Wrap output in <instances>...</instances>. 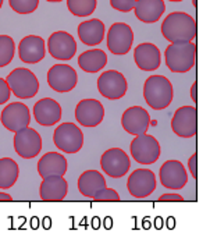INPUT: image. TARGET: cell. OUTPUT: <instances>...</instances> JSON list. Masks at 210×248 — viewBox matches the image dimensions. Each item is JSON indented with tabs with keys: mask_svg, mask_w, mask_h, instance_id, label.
<instances>
[{
	"mask_svg": "<svg viewBox=\"0 0 210 248\" xmlns=\"http://www.w3.org/2000/svg\"><path fill=\"white\" fill-rule=\"evenodd\" d=\"M47 84L56 92L64 93L70 92L77 87L78 74L74 67L68 64H55L47 71Z\"/></svg>",
	"mask_w": 210,
	"mask_h": 248,
	"instance_id": "5bb4252c",
	"label": "cell"
},
{
	"mask_svg": "<svg viewBox=\"0 0 210 248\" xmlns=\"http://www.w3.org/2000/svg\"><path fill=\"white\" fill-rule=\"evenodd\" d=\"M159 201H178V202H181V201H184V198H182V195H180V194H163V195H160L159 197Z\"/></svg>",
	"mask_w": 210,
	"mask_h": 248,
	"instance_id": "d590c367",
	"label": "cell"
},
{
	"mask_svg": "<svg viewBox=\"0 0 210 248\" xmlns=\"http://www.w3.org/2000/svg\"><path fill=\"white\" fill-rule=\"evenodd\" d=\"M107 55L102 49H89L78 56V66L89 74H95L106 67Z\"/></svg>",
	"mask_w": 210,
	"mask_h": 248,
	"instance_id": "4316f807",
	"label": "cell"
},
{
	"mask_svg": "<svg viewBox=\"0 0 210 248\" xmlns=\"http://www.w3.org/2000/svg\"><path fill=\"white\" fill-rule=\"evenodd\" d=\"M9 4L17 14H31L39 7V0H9Z\"/></svg>",
	"mask_w": 210,
	"mask_h": 248,
	"instance_id": "4dcf8cb0",
	"label": "cell"
},
{
	"mask_svg": "<svg viewBox=\"0 0 210 248\" xmlns=\"http://www.w3.org/2000/svg\"><path fill=\"white\" fill-rule=\"evenodd\" d=\"M68 192V183L64 176H47L45 177L41 187L39 195L41 200L46 202H59L63 201Z\"/></svg>",
	"mask_w": 210,
	"mask_h": 248,
	"instance_id": "7402d4cb",
	"label": "cell"
},
{
	"mask_svg": "<svg viewBox=\"0 0 210 248\" xmlns=\"http://www.w3.org/2000/svg\"><path fill=\"white\" fill-rule=\"evenodd\" d=\"M6 81L11 93H14L18 99H31L39 91V81L30 68H14Z\"/></svg>",
	"mask_w": 210,
	"mask_h": 248,
	"instance_id": "277c9868",
	"label": "cell"
},
{
	"mask_svg": "<svg viewBox=\"0 0 210 248\" xmlns=\"http://www.w3.org/2000/svg\"><path fill=\"white\" fill-rule=\"evenodd\" d=\"M15 55V44L10 35H0V68L9 66Z\"/></svg>",
	"mask_w": 210,
	"mask_h": 248,
	"instance_id": "f546056e",
	"label": "cell"
},
{
	"mask_svg": "<svg viewBox=\"0 0 210 248\" xmlns=\"http://www.w3.org/2000/svg\"><path fill=\"white\" fill-rule=\"evenodd\" d=\"M18 176H20V168L14 159H0V190L11 188L18 180Z\"/></svg>",
	"mask_w": 210,
	"mask_h": 248,
	"instance_id": "83f0119b",
	"label": "cell"
},
{
	"mask_svg": "<svg viewBox=\"0 0 210 248\" xmlns=\"http://www.w3.org/2000/svg\"><path fill=\"white\" fill-rule=\"evenodd\" d=\"M162 35L170 44L192 42L196 38L198 27L192 16L184 12L170 13L162 23Z\"/></svg>",
	"mask_w": 210,
	"mask_h": 248,
	"instance_id": "6da1fadb",
	"label": "cell"
},
{
	"mask_svg": "<svg viewBox=\"0 0 210 248\" xmlns=\"http://www.w3.org/2000/svg\"><path fill=\"white\" fill-rule=\"evenodd\" d=\"M105 119V106L98 99H82L75 106V120L82 127H98Z\"/></svg>",
	"mask_w": 210,
	"mask_h": 248,
	"instance_id": "e0dca14e",
	"label": "cell"
},
{
	"mask_svg": "<svg viewBox=\"0 0 210 248\" xmlns=\"http://www.w3.org/2000/svg\"><path fill=\"white\" fill-rule=\"evenodd\" d=\"M135 3H136V0H110L111 7L114 10L121 13L133 12L134 7H135Z\"/></svg>",
	"mask_w": 210,
	"mask_h": 248,
	"instance_id": "1f68e13d",
	"label": "cell"
},
{
	"mask_svg": "<svg viewBox=\"0 0 210 248\" xmlns=\"http://www.w3.org/2000/svg\"><path fill=\"white\" fill-rule=\"evenodd\" d=\"M0 120L3 127L11 131V133H17L22 128L28 127L31 123V112L30 108L22 103V102H13L9 103L3 110Z\"/></svg>",
	"mask_w": 210,
	"mask_h": 248,
	"instance_id": "8fae6325",
	"label": "cell"
},
{
	"mask_svg": "<svg viewBox=\"0 0 210 248\" xmlns=\"http://www.w3.org/2000/svg\"><path fill=\"white\" fill-rule=\"evenodd\" d=\"M134 60L139 70L155 71L162 64V52L155 44H139L134 49Z\"/></svg>",
	"mask_w": 210,
	"mask_h": 248,
	"instance_id": "44dd1931",
	"label": "cell"
},
{
	"mask_svg": "<svg viewBox=\"0 0 210 248\" xmlns=\"http://www.w3.org/2000/svg\"><path fill=\"white\" fill-rule=\"evenodd\" d=\"M134 12L141 23L155 24L166 12V3L165 0H136Z\"/></svg>",
	"mask_w": 210,
	"mask_h": 248,
	"instance_id": "603a6c76",
	"label": "cell"
},
{
	"mask_svg": "<svg viewBox=\"0 0 210 248\" xmlns=\"http://www.w3.org/2000/svg\"><path fill=\"white\" fill-rule=\"evenodd\" d=\"M11 90L7 84V81L4 78H0V105L7 103V101H10Z\"/></svg>",
	"mask_w": 210,
	"mask_h": 248,
	"instance_id": "836d02e7",
	"label": "cell"
},
{
	"mask_svg": "<svg viewBox=\"0 0 210 248\" xmlns=\"http://www.w3.org/2000/svg\"><path fill=\"white\" fill-rule=\"evenodd\" d=\"M100 168L111 179H121L130 171L131 160L121 148H110L100 156Z\"/></svg>",
	"mask_w": 210,
	"mask_h": 248,
	"instance_id": "30bf717a",
	"label": "cell"
},
{
	"mask_svg": "<svg viewBox=\"0 0 210 248\" xmlns=\"http://www.w3.org/2000/svg\"><path fill=\"white\" fill-rule=\"evenodd\" d=\"M171 130L181 138H192L198 131V110L194 106L178 108L171 119Z\"/></svg>",
	"mask_w": 210,
	"mask_h": 248,
	"instance_id": "7c38bea8",
	"label": "cell"
},
{
	"mask_svg": "<svg viewBox=\"0 0 210 248\" xmlns=\"http://www.w3.org/2000/svg\"><path fill=\"white\" fill-rule=\"evenodd\" d=\"M159 179L167 190H181L188 183V171L180 160H167L160 168Z\"/></svg>",
	"mask_w": 210,
	"mask_h": 248,
	"instance_id": "2e32d148",
	"label": "cell"
},
{
	"mask_svg": "<svg viewBox=\"0 0 210 248\" xmlns=\"http://www.w3.org/2000/svg\"><path fill=\"white\" fill-rule=\"evenodd\" d=\"M134 44L133 28L125 23H114L107 31V49L116 56L130 53Z\"/></svg>",
	"mask_w": 210,
	"mask_h": 248,
	"instance_id": "9c48e42d",
	"label": "cell"
},
{
	"mask_svg": "<svg viewBox=\"0 0 210 248\" xmlns=\"http://www.w3.org/2000/svg\"><path fill=\"white\" fill-rule=\"evenodd\" d=\"M33 117L44 127H52L61 120V106L53 98H44L33 105Z\"/></svg>",
	"mask_w": 210,
	"mask_h": 248,
	"instance_id": "ffe728a7",
	"label": "cell"
},
{
	"mask_svg": "<svg viewBox=\"0 0 210 248\" xmlns=\"http://www.w3.org/2000/svg\"><path fill=\"white\" fill-rule=\"evenodd\" d=\"M107 187L106 179L98 170H87L78 179V190L85 198H93Z\"/></svg>",
	"mask_w": 210,
	"mask_h": 248,
	"instance_id": "484cf974",
	"label": "cell"
},
{
	"mask_svg": "<svg viewBox=\"0 0 210 248\" xmlns=\"http://www.w3.org/2000/svg\"><path fill=\"white\" fill-rule=\"evenodd\" d=\"M196 90H198V84H196V81H195V82L192 84V87H191V98H192V102H194V103H196V102H198Z\"/></svg>",
	"mask_w": 210,
	"mask_h": 248,
	"instance_id": "8d00e7d4",
	"label": "cell"
},
{
	"mask_svg": "<svg viewBox=\"0 0 210 248\" xmlns=\"http://www.w3.org/2000/svg\"><path fill=\"white\" fill-rule=\"evenodd\" d=\"M174 98L171 81L160 74L150 76L144 84V99L153 110H163L168 108Z\"/></svg>",
	"mask_w": 210,
	"mask_h": 248,
	"instance_id": "7a4b0ae2",
	"label": "cell"
},
{
	"mask_svg": "<svg viewBox=\"0 0 210 248\" xmlns=\"http://www.w3.org/2000/svg\"><path fill=\"white\" fill-rule=\"evenodd\" d=\"M168 1H173L174 3V1H182V0H168Z\"/></svg>",
	"mask_w": 210,
	"mask_h": 248,
	"instance_id": "60d3db41",
	"label": "cell"
},
{
	"mask_svg": "<svg viewBox=\"0 0 210 248\" xmlns=\"http://www.w3.org/2000/svg\"><path fill=\"white\" fill-rule=\"evenodd\" d=\"M46 55V42L42 36L27 35L18 44V56L22 63L36 64L44 60Z\"/></svg>",
	"mask_w": 210,
	"mask_h": 248,
	"instance_id": "d6986e66",
	"label": "cell"
},
{
	"mask_svg": "<svg viewBox=\"0 0 210 248\" xmlns=\"http://www.w3.org/2000/svg\"><path fill=\"white\" fill-rule=\"evenodd\" d=\"M14 151L22 159H33L42 151V137L30 125L14 133Z\"/></svg>",
	"mask_w": 210,
	"mask_h": 248,
	"instance_id": "ba28073f",
	"label": "cell"
},
{
	"mask_svg": "<svg viewBox=\"0 0 210 248\" xmlns=\"http://www.w3.org/2000/svg\"><path fill=\"white\" fill-rule=\"evenodd\" d=\"M98 0H67V9L75 17H88L96 10Z\"/></svg>",
	"mask_w": 210,
	"mask_h": 248,
	"instance_id": "f1b7e54d",
	"label": "cell"
},
{
	"mask_svg": "<svg viewBox=\"0 0 210 248\" xmlns=\"http://www.w3.org/2000/svg\"><path fill=\"white\" fill-rule=\"evenodd\" d=\"M0 201H13V197L7 192L0 191Z\"/></svg>",
	"mask_w": 210,
	"mask_h": 248,
	"instance_id": "74e56055",
	"label": "cell"
},
{
	"mask_svg": "<svg viewBox=\"0 0 210 248\" xmlns=\"http://www.w3.org/2000/svg\"><path fill=\"white\" fill-rule=\"evenodd\" d=\"M121 125L125 133L131 136L146 134L150 125V116L141 106L128 108L121 116Z\"/></svg>",
	"mask_w": 210,
	"mask_h": 248,
	"instance_id": "ac0fdd59",
	"label": "cell"
},
{
	"mask_svg": "<svg viewBox=\"0 0 210 248\" xmlns=\"http://www.w3.org/2000/svg\"><path fill=\"white\" fill-rule=\"evenodd\" d=\"M192 4H194V7H196V4H198V1H196V0H192Z\"/></svg>",
	"mask_w": 210,
	"mask_h": 248,
	"instance_id": "ab89813d",
	"label": "cell"
},
{
	"mask_svg": "<svg viewBox=\"0 0 210 248\" xmlns=\"http://www.w3.org/2000/svg\"><path fill=\"white\" fill-rule=\"evenodd\" d=\"M1 6H3V0H0V9H1Z\"/></svg>",
	"mask_w": 210,
	"mask_h": 248,
	"instance_id": "b9f144b4",
	"label": "cell"
},
{
	"mask_svg": "<svg viewBox=\"0 0 210 248\" xmlns=\"http://www.w3.org/2000/svg\"><path fill=\"white\" fill-rule=\"evenodd\" d=\"M130 151H131V156L134 160L145 166L156 163L162 154L159 141L155 137L149 136V134L135 136V138L131 141Z\"/></svg>",
	"mask_w": 210,
	"mask_h": 248,
	"instance_id": "8992f818",
	"label": "cell"
},
{
	"mask_svg": "<svg viewBox=\"0 0 210 248\" xmlns=\"http://www.w3.org/2000/svg\"><path fill=\"white\" fill-rule=\"evenodd\" d=\"M92 200L93 201H114L116 202V201H120V195H119V192L116 191V190L106 187L99 194H96Z\"/></svg>",
	"mask_w": 210,
	"mask_h": 248,
	"instance_id": "d6a6232c",
	"label": "cell"
},
{
	"mask_svg": "<svg viewBox=\"0 0 210 248\" xmlns=\"http://www.w3.org/2000/svg\"><path fill=\"white\" fill-rule=\"evenodd\" d=\"M196 168H198V154H194L188 160V169L195 180L198 179V169Z\"/></svg>",
	"mask_w": 210,
	"mask_h": 248,
	"instance_id": "e575fe53",
	"label": "cell"
},
{
	"mask_svg": "<svg viewBox=\"0 0 210 248\" xmlns=\"http://www.w3.org/2000/svg\"><path fill=\"white\" fill-rule=\"evenodd\" d=\"M157 181L155 173L150 169H136L127 180V190L134 198L144 200L150 197L156 190Z\"/></svg>",
	"mask_w": 210,
	"mask_h": 248,
	"instance_id": "4fadbf2b",
	"label": "cell"
},
{
	"mask_svg": "<svg viewBox=\"0 0 210 248\" xmlns=\"http://www.w3.org/2000/svg\"><path fill=\"white\" fill-rule=\"evenodd\" d=\"M46 1H50V3H59V1H63V0H46Z\"/></svg>",
	"mask_w": 210,
	"mask_h": 248,
	"instance_id": "f35d334b",
	"label": "cell"
},
{
	"mask_svg": "<svg viewBox=\"0 0 210 248\" xmlns=\"http://www.w3.org/2000/svg\"><path fill=\"white\" fill-rule=\"evenodd\" d=\"M127 90L128 82L124 74L117 70H107L98 78V91L103 98L109 101H119L124 98Z\"/></svg>",
	"mask_w": 210,
	"mask_h": 248,
	"instance_id": "52a82bcc",
	"label": "cell"
},
{
	"mask_svg": "<svg viewBox=\"0 0 210 248\" xmlns=\"http://www.w3.org/2000/svg\"><path fill=\"white\" fill-rule=\"evenodd\" d=\"M47 50L56 60L67 62L71 60L77 53V42L74 36L66 31H56L47 39Z\"/></svg>",
	"mask_w": 210,
	"mask_h": 248,
	"instance_id": "9a60e30c",
	"label": "cell"
},
{
	"mask_svg": "<svg viewBox=\"0 0 210 248\" xmlns=\"http://www.w3.org/2000/svg\"><path fill=\"white\" fill-rule=\"evenodd\" d=\"M56 148L64 154H77L84 147V133L77 124L61 123L53 133Z\"/></svg>",
	"mask_w": 210,
	"mask_h": 248,
	"instance_id": "5b68a950",
	"label": "cell"
},
{
	"mask_svg": "<svg viewBox=\"0 0 210 248\" xmlns=\"http://www.w3.org/2000/svg\"><path fill=\"white\" fill-rule=\"evenodd\" d=\"M77 31L79 41L84 45L88 46L100 45L102 41L105 39V34H106L105 24L98 18H90L88 21L81 23L78 25Z\"/></svg>",
	"mask_w": 210,
	"mask_h": 248,
	"instance_id": "d4e9b609",
	"label": "cell"
},
{
	"mask_svg": "<svg viewBox=\"0 0 210 248\" xmlns=\"http://www.w3.org/2000/svg\"><path fill=\"white\" fill-rule=\"evenodd\" d=\"M165 62L171 73H188L196 62V45L194 42H174L168 45L165 50Z\"/></svg>",
	"mask_w": 210,
	"mask_h": 248,
	"instance_id": "3957f363",
	"label": "cell"
},
{
	"mask_svg": "<svg viewBox=\"0 0 210 248\" xmlns=\"http://www.w3.org/2000/svg\"><path fill=\"white\" fill-rule=\"evenodd\" d=\"M68 169L66 156L59 152H47L38 162V173L45 179L47 176H64Z\"/></svg>",
	"mask_w": 210,
	"mask_h": 248,
	"instance_id": "cb8c5ba5",
	"label": "cell"
}]
</instances>
